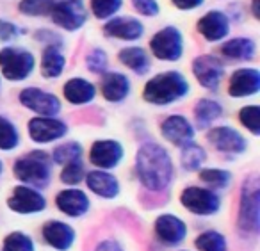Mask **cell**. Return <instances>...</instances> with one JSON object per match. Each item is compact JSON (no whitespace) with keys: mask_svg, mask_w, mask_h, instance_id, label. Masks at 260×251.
<instances>
[{"mask_svg":"<svg viewBox=\"0 0 260 251\" xmlns=\"http://www.w3.org/2000/svg\"><path fill=\"white\" fill-rule=\"evenodd\" d=\"M136 169L143 185L152 191L164 189L173 178V162L170 153L157 143H146L139 148Z\"/></svg>","mask_w":260,"mask_h":251,"instance_id":"1","label":"cell"},{"mask_svg":"<svg viewBox=\"0 0 260 251\" xmlns=\"http://www.w3.org/2000/svg\"><path fill=\"white\" fill-rule=\"evenodd\" d=\"M187 93L189 82L180 72H162L146 82L143 98L153 105H170Z\"/></svg>","mask_w":260,"mask_h":251,"instance_id":"2","label":"cell"},{"mask_svg":"<svg viewBox=\"0 0 260 251\" xmlns=\"http://www.w3.org/2000/svg\"><path fill=\"white\" fill-rule=\"evenodd\" d=\"M15 175L22 182L43 187L50 180V157L41 150L30 151L29 155L15 162Z\"/></svg>","mask_w":260,"mask_h":251,"instance_id":"3","label":"cell"},{"mask_svg":"<svg viewBox=\"0 0 260 251\" xmlns=\"http://www.w3.org/2000/svg\"><path fill=\"white\" fill-rule=\"evenodd\" d=\"M36 59L32 52L18 47H6L0 50V72L8 80H23L34 72Z\"/></svg>","mask_w":260,"mask_h":251,"instance_id":"4","label":"cell"},{"mask_svg":"<svg viewBox=\"0 0 260 251\" xmlns=\"http://www.w3.org/2000/svg\"><path fill=\"white\" fill-rule=\"evenodd\" d=\"M150 50L157 59L166 62H175L184 54V36L180 29L173 25H168L164 29L157 30L150 40Z\"/></svg>","mask_w":260,"mask_h":251,"instance_id":"5","label":"cell"},{"mask_svg":"<svg viewBox=\"0 0 260 251\" xmlns=\"http://www.w3.org/2000/svg\"><path fill=\"white\" fill-rule=\"evenodd\" d=\"M239 226L244 232H258L260 228V189L255 176L242 187Z\"/></svg>","mask_w":260,"mask_h":251,"instance_id":"6","label":"cell"},{"mask_svg":"<svg viewBox=\"0 0 260 251\" xmlns=\"http://www.w3.org/2000/svg\"><path fill=\"white\" fill-rule=\"evenodd\" d=\"M52 22L62 30H79L87 22V9L82 0H59L50 11Z\"/></svg>","mask_w":260,"mask_h":251,"instance_id":"7","label":"cell"},{"mask_svg":"<svg viewBox=\"0 0 260 251\" xmlns=\"http://www.w3.org/2000/svg\"><path fill=\"white\" fill-rule=\"evenodd\" d=\"M20 102L23 107L30 109L36 114L45 116V118H54L61 111V102L55 95L47 93L40 87H25L20 93Z\"/></svg>","mask_w":260,"mask_h":251,"instance_id":"8","label":"cell"},{"mask_svg":"<svg viewBox=\"0 0 260 251\" xmlns=\"http://www.w3.org/2000/svg\"><path fill=\"white\" fill-rule=\"evenodd\" d=\"M192 73H194L196 80L200 82V86L207 87L210 91H216L219 87L221 80L224 75V66L214 55H198L192 61Z\"/></svg>","mask_w":260,"mask_h":251,"instance_id":"9","label":"cell"},{"mask_svg":"<svg viewBox=\"0 0 260 251\" xmlns=\"http://www.w3.org/2000/svg\"><path fill=\"white\" fill-rule=\"evenodd\" d=\"M182 205L192 212V214L200 215H210L214 212L219 210V196L214 194L209 189H202V187H187L182 193Z\"/></svg>","mask_w":260,"mask_h":251,"instance_id":"10","label":"cell"},{"mask_svg":"<svg viewBox=\"0 0 260 251\" xmlns=\"http://www.w3.org/2000/svg\"><path fill=\"white\" fill-rule=\"evenodd\" d=\"M196 29L210 43L223 41L230 33V16L219 9H210L198 20Z\"/></svg>","mask_w":260,"mask_h":251,"instance_id":"11","label":"cell"},{"mask_svg":"<svg viewBox=\"0 0 260 251\" xmlns=\"http://www.w3.org/2000/svg\"><path fill=\"white\" fill-rule=\"evenodd\" d=\"M104 34L121 41H138L145 34V25L132 16H112L105 22Z\"/></svg>","mask_w":260,"mask_h":251,"instance_id":"12","label":"cell"},{"mask_svg":"<svg viewBox=\"0 0 260 251\" xmlns=\"http://www.w3.org/2000/svg\"><path fill=\"white\" fill-rule=\"evenodd\" d=\"M260 91V72L255 68L235 70L228 82V95L234 98L253 97Z\"/></svg>","mask_w":260,"mask_h":251,"instance_id":"13","label":"cell"},{"mask_svg":"<svg viewBox=\"0 0 260 251\" xmlns=\"http://www.w3.org/2000/svg\"><path fill=\"white\" fill-rule=\"evenodd\" d=\"M66 132H68V127L61 119L41 116L29 121V136L36 143H52L55 139H61Z\"/></svg>","mask_w":260,"mask_h":251,"instance_id":"14","label":"cell"},{"mask_svg":"<svg viewBox=\"0 0 260 251\" xmlns=\"http://www.w3.org/2000/svg\"><path fill=\"white\" fill-rule=\"evenodd\" d=\"M123 159V146L118 141L112 139H104L93 143L89 151V161L91 164H94L96 168L102 169H111L121 162Z\"/></svg>","mask_w":260,"mask_h":251,"instance_id":"15","label":"cell"},{"mask_svg":"<svg viewBox=\"0 0 260 251\" xmlns=\"http://www.w3.org/2000/svg\"><path fill=\"white\" fill-rule=\"evenodd\" d=\"M207 139L216 150L224 153H242L246 150V139L232 127H216L207 134Z\"/></svg>","mask_w":260,"mask_h":251,"instance_id":"16","label":"cell"},{"mask_svg":"<svg viewBox=\"0 0 260 251\" xmlns=\"http://www.w3.org/2000/svg\"><path fill=\"white\" fill-rule=\"evenodd\" d=\"M160 132H162L164 139H168L175 146H184V144L191 143L194 137L192 125L180 114L168 116L160 125Z\"/></svg>","mask_w":260,"mask_h":251,"instance_id":"17","label":"cell"},{"mask_svg":"<svg viewBox=\"0 0 260 251\" xmlns=\"http://www.w3.org/2000/svg\"><path fill=\"white\" fill-rule=\"evenodd\" d=\"M45 198L41 196L38 191L30 189V187H16L13 196L9 198L8 205L15 212L20 214H34V212H40L45 208Z\"/></svg>","mask_w":260,"mask_h":251,"instance_id":"18","label":"cell"},{"mask_svg":"<svg viewBox=\"0 0 260 251\" xmlns=\"http://www.w3.org/2000/svg\"><path fill=\"white\" fill-rule=\"evenodd\" d=\"M100 89L105 100L116 104V102H123L128 97L130 82L123 73L109 72V73H104V77H102Z\"/></svg>","mask_w":260,"mask_h":251,"instance_id":"19","label":"cell"},{"mask_svg":"<svg viewBox=\"0 0 260 251\" xmlns=\"http://www.w3.org/2000/svg\"><path fill=\"white\" fill-rule=\"evenodd\" d=\"M155 232L159 235V239L166 244H178L184 240L187 228H185L184 221L175 215H160L155 221Z\"/></svg>","mask_w":260,"mask_h":251,"instance_id":"20","label":"cell"},{"mask_svg":"<svg viewBox=\"0 0 260 251\" xmlns=\"http://www.w3.org/2000/svg\"><path fill=\"white\" fill-rule=\"evenodd\" d=\"M55 203H57V207L61 208L66 215H72V217L86 214V210L89 208V200H87V196L82 191H77V189L61 191V193L57 194V198H55Z\"/></svg>","mask_w":260,"mask_h":251,"instance_id":"21","label":"cell"},{"mask_svg":"<svg viewBox=\"0 0 260 251\" xmlns=\"http://www.w3.org/2000/svg\"><path fill=\"white\" fill-rule=\"evenodd\" d=\"M62 95L64 98L73 105H82L89 104L96 95V87L86 79H70L62 87Z\"/></svg>","mask_w":260,"mask_h":251,"instance_id":"22","label":"cell"},{"mask_svg":"<svg viewBox=\"0 0 260 251\" xmlns=\"http://www.w3.org/2000/svg\"><path fill=\"white\" fill-rule=\"evenodd\" d=\"M221 54L232 61H251L256 54V43L251 38H232L223 43Z\"/></svg>","mask_w":260,"mask_h":251,"instance_id":"23","label":"cell"},{"mask_svg":"<svg viewBox=\"0 0 260 251\" xmlns=\"http://www.w3.org/2000/svg\"><path fill=\"white\" fill-rule=\"evenodd\" d=\"M43 237L50 246H54L55 249H68L73 244L75 239V233L70 228L66 223H59V221H50L43 226Z\"/></svg>","mask_w":260,"mask_h":251,"instance_id":"24","label":"cell"},{"mask_svg":"<svg viewBox=\"0 0 260 251\" xmlns=\"http://www.w3.org/2000/svg\"><path fill=\"white\" fill-rule=\"evenodd\" d=\"M86 183L94 194L102 198H114L119 193L118 180L105 171H91L86 176Z\"/></svg>","mask_w":260,"mask_h":251,"instance_id":"25","label":"cell"},{"mask_svg":"<svg viewBox=\"0 0 260 251\" xmlns=\"http://www.w3.org/2000/svg\"><path fill=\"white\" fill-rule=\"evenodd\" d=\"M118 59L123 66L132 70L138 75H145L150 70V57L145 48L141 47H126L118 52Z\"/></svg>","mask_w":260,"mask_h":251,"instance_id":"26","label":"cell"},{"mask_svg":"<svg viewBox=\"0 0 260 251\" xmlns=\"http://www.w3.org/2000/svg\"><path fill=\"white\" fill-rule=\"evenodd\" d=\"M66 66V59L62 55L59 45H47L41 54V73L45 79H55L62 73Z\"/></svg>","mask_w":260,"mask_h":251,"instance_id":"27","label":"cell"},{"mask_svg":"<svg viewBox=\"0 0 260 251\" xmlns=\"http://www.w3.org/2000/svg\"><path fill=\"white\" fill-rule=\"evenodd\" d=\"M221 116H223V107H221V104L216 100H210V98H202V100H198V104H196V107H194V119L200 129L210 127L216 119H219Z\"/></svg>","mask_w":260,"mask_h":251,"instance_id":"28","label":"cell"},{"mask_svg":"<svg viewBox=\"0 0 260 251\" xmlns=\"http://www.w3.org/2000/svg\"><path fill=\"white\" fill-rule=\"evenodd\" d=\"M207 153L200 144L196 143H187L182 146V155H180V161L184 169L187 171H196L198 168H202V164L205 162Z\"/></svg>","mask_w":260,"mask_h":251,"instance_id":"29","label":"cell"},{"mask_svg":"<svg viewBox=\"0 0 260 251\" xmlns=\"http://www.w3.org/2000/svg\"><path fill=\"white\" fill-rule=\"evenodd\" d=\"M89 8L94 18L105 20L118 15V11L123 8V0H89Z\"/></svg>","mask_w":260,"mask_h":251,"instance_id":"30","label":"cell"},{"mask_svg":"<svg viewBox=\"0 0 260 251\" xmlns=\"http://www.w3.org/2000/svg\"><path fill=\"white\" fill-rule=\"evenodd\" d=\"M20 143V134L8 118L0 116V150H13Z\"/></svg>","mask_w":260,"mask_h":251,"instance_id":"31","label":"cell"},{"mask_svg":"<svg viewBox=\"0 0 260 251\" xmlns=\"http://www.w3.org/2000/svg\"><path fill=\"white\" fill-rule=\"evenodd\" d=\"M54 8V0H20L18 11L25 16H48Z\"/></svg>","mask_w":260,"mask_h":251,"instance_id":"32","label":"cell"},{"mask_svg":"<svg viewBox=\"0 0 260 251\" xmlns=\"http://www.w3.org/2000/svg\"><path fill=\"white\" fill-rule=\"evenodd\" d=\"M196 247L202 251H226V240L217 232H205L196 239Z\"/></svg>","mask_w":260,"mask_h":251,"instance_id":"33","label":"cell"},{"mask_svg":"<svg viewBox=\"0 0 260 251\" xmlns=\"http://www.w3.org/2000/svg\"><path fill=\"white\" fill-rule=\"evenodd\" d=\"M239 121L253 134L258 136L260 134V107L258 105H246L239 112Z\"/></svg>","mask_w":260,"mask_h":251,"instance_id":"34","label":"cell"},{"mask_svg":"<svg viewBox=\"0 0 260 251\" xmlns=\"http://www.w3.org/2000/svg\"><path fill=\"white\" fill-rule=\"evenodd\" d=\"M80 155H82V146L79 143H66L54 150V161L57 164H68L73 161H80Z\"/></svg>","mask_w":260,"mask_h":251,"instance_id":"35","label":"cell"},{"mask_svg":"<svg viewBox=\"0 0 260 251\" xmlns=\"http://www.w3.org/2000/svg\"><path fill=\"white\" fill-rule=\"evenodd\" d=\"M200 180H203L212 187H217V189H223L232 180V175L224 169H203V171H200Z\"/></svg>","mask_w":260,"mask_h":251,"instance_id":"36","label":"cell"},{"mask_svg":"<svg viewBox=\"0 0 260 251\" xmlns=\"http://www.w3.org/2000/svg\"><path fill=\"white\" fill-rule=\"evenodd\" d=\"M4 251H34V244L25 233L15 232L6 237Z\"/></svg>","mask_w":260,"mask_h":251,"instance_id":"37","label":"cell"},{"mask_svg":"<svg viewBox=\"0 0 260 251\" xmlns=\"http://www.w3.org/2000/svg\"><path fill=\"white\" fill-rule=\"evenodd\" d=\"M82 176H84V168L80 161H73L64 164V169L61 173V180L64 183H68V185H77L82 180Z\"/></svg>","mask_w":260,"mask_h":251,"instance_id":"38","label":"cell"},{"mask_svg":"<svg viewBox=\"0 0 260 251\" xmlns=\"http://www.w3.org/2000/svg\"><path fill=\"white\" fill-rule=\"evenodd\" d=\"M107 54L102 48H94L89 55H87V68L93 73H104L107 70Z\"/></svg>","mask_w":260,"mask_h":251,"instance_id":"39","label":"cell"},{"mask_svg":"<svg viewBox=\"0 0 260 251\" xmlns=\"http://www.w3.org/2000/svg\"><path fill=\"white\" fill-rule=\"evenodd\" d=\"M132 6L139 15L146 18H155L160 13V6L157 0H132Z\"/></svg>","mask_w":260,"mask_h":251,"instance_id":"40","label":"cell"},{"mask_svg":"<svg viewBox=\"0 0 260 251\" xmlns=\"http://www.w3.org/2000/svg\"><path fill=\"white\" fill-rule=\"evenodd\" d=\"M20 36V29L16 23L6 18H0V41H13Z\"/></svg>","mask_w":260,"mask_h":251,"instance_id":"41","label":"cell"},{"mask_svg":"<svg viewBox=\"0 0 260 251\" xmlns=\"http://www.w3.org/2000/svg\"><path fill=\"white\" fill-rule=\"evenodd\" d=\"M205 0H171V4L175 6L180 11H192V9H198L203 6Z\"/></svg>","mask_w":260,"mask_h":251,"instance_id":"42","label":"cell"},{"mask_svg":"<svg viewBox=\"0 0 260 251\" xmlns=\"http://www.w3.org/2000/svg\"><path fill=\"white\" fill-rule=\"evenodd\" d=\"M36 40L38 41H50L48 45H54L52 41H55V43H59L61 41V38L57 36V34H54V30H47V29H41V30H38L36 33Z\"/></svg>","mask_w":260,"mask_h":251,"instance_id":"43","label":"cell"},{"mask_svg":"<svg viewBox=\"0 0 260 251\" xmlns=\"http://www.w3.org/2000/svg\"><path fill=\"white\" fill-rule=\"evenodd\" d=\"M96 251H123V249L119 247L118 242H114V240H104V242L98 244Z\"/></svg>","mask_w":260,"mask_h":251,"instance_id":"44","label":"cell"},{"mask_svg":"<svg viewBox=\"0 0 260 251\" xmlns=\"http://www.w3.org/2000/svg\"><path fill=\"white\" fill-rule=\"evenodd\" d=\"M258 8H260V0H251V15H253V18H255V20H260Z\"/></svg>","mask_w":260,"mask_h":251,"instance_id":"45","label":"cell"},{"mask_svg":"<svg viewBox=\"0 0 260 251\" xmlns=\"http://www.w3.org/2000/svg\"><path fill=\"white\" fill-rule=\"evenodd\" d=\"M0 173H2V162H0Z\"/></svg>","mask_w":260,"mask_h":251,"instance_id":"46","label":"cell"}]
</instances>
